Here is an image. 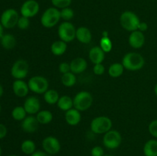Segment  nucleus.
Wrapping results in <instances>:
<instances>
[{
    "mask_svg": "<svg viewBox=\"0 0 157 156\" xmlns=\"http://www.w3.org/2000/svg\"><path fill=\"white\" fill-rule=\"evenodd\" d=\"M121 64H123L124 69L126 70L136 71L144 67L145 64V59L140 54L136 53V52H130L124 55Z\"/></svg>",
    "mask_w": 157,
    "mask_h": 156,
    "instance_id": "obj_1",
    "label": "nucleus"
},
{
    "mask_svg": "<svg viewBox=\"0 0 157 156\" xmlns=\"http://www.w3.org/2000/svg\"><path fill=\"white\" fill-rule=\"evenodd\" d=\"M139 17L131 11H125L120 17V23L121 26L128 32H134L138 30V26L140 23Z\"/></svg>",
    "mask_w": 157,
    "mask_h": 156,
    "instance_id": "obj_2",
    "label": "nucleus"
},
{
    "mask_svg": "<svg viewBox=\"0 0 157 156\" xmlns=\"http://www.w3.org/2000/svg\"><path fill=\"white\" fill-rule=\"evenodd\" d=\"M61 12L55 7L46 9L41 17V23L44 28H51L56 25L61 20Z\"/></svg>",
    "mask_w": 157,
    "mask_h": 156,
    "instance_id": "obj_3",
    "label": "nucleus"
},
{
    "mask_svg": "<svg viewBox=\"0 0 157 156\" xmlns=\"http://www.w3.org/2000/svg\"><path fill=\"white\" fill-rule=\"evenodd\" d=\"M111 119L107 116H98L90 122V129L95 134H105L112 128Z\"/></svg>",
    "mask_w": 157,
    "mask_h": 156,
    "instance_id": "obj_4",
    "label": "nucleus"
},
{
    "mask_svg": "<svg viewBox=\"0 0 157 156\" xmlns=\"http://www.w3.org/2000/svg\"><path fill=\"white\" fill-rule=\"evenodd\" d=\"M74 108L78 111H86L90 108L93 103V96L89 92L81 91L77 93L73 99Z\"/></svg>",
    "mask_w": 157,
    "mask_h": 156,
    "instance_id": "obj_5",
    "label": "nucleus"
},
{
    "mask_svg": "<svg viewBox=\"0 0 157 156\" xmlns=\"http://www.w3.org/2000/svg\"><path fill=\"white\" fill-rule=\"evenodd\" d=\"M76 30L75 25L70 21H64L58 27V37L61 41L69 43L76 38Z\"/></svg>",
    "mask_w": 157,
    "mask_h": 156,
    "instance_id": "obj_6",
    "label": "nucleus"
},
{
    "mask_svg": "<svg viewBox=\"0 0 157 156\" xmlns=\"http://www.w3.org/2000/svg\"><path fill=\"white\" fill-rule=\"evenodd\" d=\"M29 90L37 94H44L49 87L48 80L42 76H34L28 82Z\"/></svg>",
    "mask_w": 157,
    "mask_h": 156,
    "instance_id": "obj_7",
    "label": "nucleus"
},
{
    "mask_svg": "<svg viewBox=\"0 0 157 156\" xmlns=\"http://www.w3.org/2000/svg\"><path fill=\"white\" fill-rule=\"evenodd\" d=\"M19 15L14 9H8L2 12L0 18V22L5 28H12L17 25Z\"/></svg>",
    "mask_w": 157,
    "mask_h": 156,
    "instance_id": "obj_8",
    "label": "nucleus"
},
{
    "mask_svg": "<svg viewBox=\"0 0 157 156\" xmlns=\"http://www.w3.org/2000/svg\"><path fill=\"white\" fill-rule=\"evenodd\" d=\"M122 143V136L117 130L108 131L104 134L103 138V144L108 149L117 148Z\"/></svg>",
    "mask_w": 157,
    "mask_h": 156,
    "instance_id": "obj_9",
    "label": "nucleus"
},
{
    "mask_svg": "<svg viewBox=\"0 0 157 156\" xmlns=\"http://www.w3.org/2000/svg\"><path fill=\"white\" fill-rule=\"evenodd\" d=\"M29 71V63L25 60L15 61L11 68V74L15 80H23L28 76Z\"/></svg>",
    "mask_w": 157,
    "mask_h": 156,
    "instance_id": "obj_10",
    "label": "nucleus"
},
{
    "mask_svg": "<svg viewBox=\"0 0 157 156\" xmlns=\"http://www.w3.org/2000/svg\"><path fill=\"white\" fill-rule=\"evenodd\" d=\"M41 145L44 151L51 155L58 154L61 150V143L59 140L54 136H48L44 138Z\"/></svg>",
    "mask_w": 157,
    "mask_h": 156,
    "instance_id": "obj_11",
    "label": "nucleus"
},
{
    "mask_svg": "<svg viewBox=\"0 0 157 156\" xmlns=\"http://www.w3.org/2000/svg\"><path fill=\"white\" fill-rule=\"evenodd\" d=\"M39 4L36 0H27L21 5L20 12L21 16L30 18L35 16L39 12Z\"/></svg>",
    "mask_w": 157,
    "mask_h": 156,
    "instance_id": "obj_12",
    "label": "nucleus"
},
{
    "mask_svg": "<svg viewBox=\"0 0 157 156\" xmlns=\"http://www.w3.org/2000/svg\"><path fill=\"white\" fill-rule=\"evenodd\" d=\"M23 106L27 114H37L41 109V102L39 99L35 96H29L25 99Z\"/></svg>",
    "mask_w": 157,
    "mask_h": 156,
    "instance_id": "obj_13",
    "label": "nucleus"
},
{
    "mask_svg": "<svg viewBox=\"0 0 157 156\" xmlns=\"http://www.w3.org/2000/svg\"><path fill=\"white\" fill-rule=\"evenodd\" d=\"M145 36L144 33L139 30L134 31L129 36V44L134 49L141 48L145 44Z\"/></svg>",
    "mask_w": 157,
    "mask_h": 156,
    "instance_id": "obj_14",
    "label": "nucleus"
},
{
    "mask_svg": "<svg viewBox=\"0 0 157 156\" xmlns=\"http://www.w3.org/2000/svg\"><path fill=\"white\" fill-rule=\"evenodd\" d=\"M39 122L37 120L36 116H33L32 115L29 116H26L21 121V128L24 132L28 133H33L36 132L38 128Z\"/></svg>",
    "mask_w": 157,
    "mask_h": 156,
    "instance_id": "obj_15",
    "label": "nucleus"
},
{
    "mask_svg": "<svg viewBox=\"0 0 157 156\" xmlns=\"http://www.w3.org/2000/svg\"><path fill=\"white\" fill-rule=\"evenodd\" d=\"M12 90L18 97H25L29 94V87L27 83L23 80H15L12 84Z\"/></svg>",
    "mask_w": 157,
    "mask_h": 156,
    "instance_id": "obj_16",
    "label": "nucleus"
},
{
    "mask_svg": "<svg viewBox=\"0 0 157 156\" xmlns=\"http://www.w3.org/2000/svg\"><path fill=\"white\" fill-rule=\"evenodd\" d=\"M105 58V52L101 48V47L95 46L89 51V59L94 64H102Z\"/></svg>",
    "mask_w": 157,
    "mask_h": 156,
    "instance_id": "obj_17",
    "label": "nucleus"
},
{
    "mask_svg": "<svg viewBox=\"0 0 157 156\" xmlns=\"http://www.w3.org/2000/svg\"><path fill=\"white\" fill-rule=\"evenodd\" d=\"M71 72L75 74L81 73L87 69V62L83 58H76L70 63Z\"/></svg>",
    "mask_w": 157,
    "mask_h": 156,
    "instance_id": "obj_18",
    "label": "nucleus"
},
{
    "mask_svg": "<svg viewBox=\"0 0 157 156\" xmlns=\"http://www.w3.org/2000/svg\"><path fill=\"white\" fill-rule=\"evenodd\" d=\"M64 118H65L66 122L68 125H73V126L77 125L81 120V112L78 111L76 109L72 108L65 112Z\"/></svg>",
    "mask_w": 157,
    "mask_h": 156,
    "instance_id": "obj_19",
    "label": "nucleus"
},
{
    "mask_svg": "<svg viewBox=\"0 0 157 156\" xmlns=\"http://www.w3.org/2000/svg\"><path fill=\"white\" fill-rule=\"evenodd\" d=\"M76 38L82 44H89L92 39L91 32L87 27H79L76 30Z\"/></svg>",
    "mask_w": 157,
    "mask_h": 156,
    "instance_id": "obj_20",
    "label": "nucleus"
},
{
    "mask_svg": "<svg viewBox=\"0 0 157 156\" xmlns=\"http://www.w3.org/2000/svg\"><path fill=\"white\" fill-rule=\"evenodd\" d=\"M0 44L3 48L6 50H12L16 45V39L12 34H4L0 38Z\"/></svg>",
    "mask_w": 157,
    "mask_h": 156,
    "instance_id": "obj_21",
    "label": "nucleus"
},
{
    "mask_svg": "<svg viewBox=\"0 0 157 156\" xmlns=\"http://www.w3.org/2000/svg\"><path fill=\"white\" fill-rule=\"evenodd\" d=\"M57 106L61 110L67 112V110L74 108L73 99L71 96H67V95L60 96L59 99L57 102Z\"/></svg>",
    "mask_w": 157,
    "mask_h": 156,
    "instance_id": "obj_22",
    "label": "nucleus"
},
{
    "mask_svg": "<svg viewBox=\"0 0 157 156\" xmlns=\"http://www.w3.org/2000/svg\"><path fill=\"white\" fill-rule=\"evenodd\" d=\"M67 48V43L59 40L52 43L51 46V51L55 56H61L66 52Z\"/></svg>",
    "mask_w": 157,
    "mask_h": 156,
    "instance_id": "obj_23",
    "label": "nucleus"
},
{
    "mask_svg": "<svg viewBox=\"0 0 157 156\" xmlns=\"http://www.w3.org/2000/svg\"><path fill=\"white\" fill-rule=\"evenodd\" d=\"M144 153L145 156H157V140L150 139L144 146Z\"/></svg>",
    "mask_w": 157,
    "mask_h": 156,
    "instance_id": "obj_24",
    "label": "nucleus"
},
{
    "mask_svg": "<svg viewBox=\"0 0 157 156\" xmlns=\"http://www.w3.org/2000/svg\"><path fill=\"white\" fill-rule=\"evenodd\" d=\"M37 120L38 121L39 124L46 125L50 123L53 119V114L52 112L48 110H40L36 114Z\"/></svg>",
    "mask_w": 157,
    "mask_h": 156,
    "instance_id": "obj_25",
    "label": "nucleus"
},
{
    "mask_svg": "<svg viewBox=\"0 0 157 156\" xmlns=\"http://www.w3.org/2000/svg\"><path fill=\"white\" fill-rule=\"evenodd\" d=\"M59 98V93L55 90H52H52H48L44 93V101L48 104H49V105H55V104H57Z\"/></svg>",
    "mask_w": 157,
    "mask_h": 156,
    "instance_id": "obj_26",
    "label": "nucleus"
},
{
    "mask_svg": "<svg viewBox=\"0 0 157 156\" xmlns=\"http://www.w3.org/2000/svg\"><path fill=\"white\" fill-rule=\"evenodd\" d=\"M124 67L121 63H113L108 69V73L111 77L117 78L121 76L124 73Z\"/></svg>",
    "mask_w": 157,
    "mask_h": 156,
    "instance_id": "obj_27",
    "label": "nucleus"
},
{
    "mask_svg": "<svg viewBox=\"0 0 157 156\" xmlns=\"http://www.w3.org/2000/svg\"><path fill=\"white\" fill-rule=\"evenodd\" d=\"M61 81L64 87H71L76 84L77 78L75 73L72 72H67V73L61 75Z\"/></svg>",
    "mask_w": 157,
    "mask_h": 156,
    "instance_id": "obj_28",
    "label": "nucleus"
},
{
    "mask_svg": "<svg viewBox=\"0 0 157 156\" xmlns=\"http://www.w3.org/2000/svg\"><path fill=\"white\" fill-rule=\"evenodd\" d=\"M21 150L24 154L32 155L36 151V145L32 140L27 139L23 141L21 145Z\"/></svg>",
    "mask_w": 157,
    "mask_h": 156,
    "instance_id": "obj_29",
    "label": "nucleus"
},
{
    "mask_svg": "<svg viewBox=\"0 0 157 156\" xmlns=\"http://www.w3.org/2000/svg\"><path fill=\"white\" fill-rule=\"evenodd\" d=\"M26 115H27V113L24 106H15L12 111V118L16 121H22L26 117Z\"/></svg>",
    "mask_w": 157,
    "mask_h": 156,
    "instance_id": "obj_30",
    "label": "nucleus"
},
{
    "mask_svg": "<svg viewBox=\"0 0 157 156\" xmlns=\"http://www.w3.org/2000/svg\"><path fill=\"white\" fill-rule=\"evenodd\" d=\"M100 47L105 53H108L112 50L113 44L109 37H102L100 41Z\"/></svg>",
    "mask_w": 157,
    "mask_h": 156,
    "instance_id": "obj_31",
    "label": "nucleus"
},
{
    "mask_svg": "<svg viewBox=\"0 0 157 156\" xmlns=\"http://www.w3.org/2000/svg\"><path fill=\"white\" fill-rule=\"evenodd\" d=\"M60 12H61V18L65 21H69L70 20H71L75 15L74 10L69 7L62 9Z\"/></svg>",
    "mask_w": 157,
    "mask_h": 156,
    "instance_id": "obj_32",
    "label": "nucleus"
},
{
    "mask_svg": "<svg viewBox=\"0 0 157 156\" xmlns=\"http://www.w3.org/2000/svg\"><path fill=\"white\" fill-rule=\"evenodd\" d=\"M54 7L57 9H64L69 7L72 2V0H51Z\"/></svg>",
    "mask_w": 157,
    "mask_h": 156,
    "instance_id": "obj_33",
    "label": "nucleus"
},
{
    "mask_svg": "<svg viewBox=\"0 0 157 156\" xmlns=\"http://www.w3.org/2000/svg\"><path fill=\"white\" fill-rule=\"evenodd\" d=\"M29 25H30V20L29 18L24 16L19 17L18 23H17V26L18 27V28L21 30H26L29 28Z\"/></svg>",
    "mask_w": 157,
    "mask_h": 156,
    "instance_id": "obj_34",
    "label": "nucleus"
},
{
    "mask_svg": "<svg viewBox=\"0 0 157 156\" xmlns=\"http://www.w3.org/2000/svg\"><path fill=\"white\" fill-rule=\"evenodd\" d=\"M148 129L150 135L157 139V119L153 120L150 122V125H149Z\"/></svg>",
    "mask_w": 157,
    "mask_h": 156,
    "instance_id": "obj_35",
    "label": "nucleus"
},
{
    "mask_svg": "<svg viewBox=\"0 0 157 156\" xmlns=\"http://www.w3.org/2000/svg\"><path fill=\"white\" fill-rule=\"evenodd\" d=\"M104 71H105V68H104V65L102 64H94L93 68V72L95 75L101 76V75L104 74Z\"/></svg>",
    "mask_w": 157,
    "mask_h": 156,
    "instance_id": "obj_36",
    "label": "nucleus"
},
{
    "mask_svg": "<svg viewBox=\"0 0 157 156\" xmlns=\"http://www.w3.org/2000/svg\"><path fill=\"white\" fill-rule=\"evenodd\" d=\"M58 70H59V72L61 74H64V73H67V72H71L70 64L67 62L61 63L59 64V67H58Z\"/></svg>",
    "mask_w": 157,
    "mask_h": 156,
    "instance_id": "obj_37",
    "label": "nucleus"
},
{
    "mask_svg": "<svg viewBox=\"0 0 157 156\" xmlns=\"http://www.w3.org/2000/svg\"><path fill=\"white\" fill-rule=\"evenodd\" d=\"M90 154H91L92 156H104V151L102 147L94 146L91 149Z\"/></svg>",
    "mask_w": 157,
    "mask_h": 156,
    "instance_id": "obj_38",
    "label": "nucleus"
},
{
    "mask_svg": "<svg viewBox=\"0 0 157 156\" xmlns=\"http://www.w3.org/2000/svg\"><path fill=\"white\" fill-rule=\"evenodd\" d=\"M7 135V128L5 125L0 123V139H4Z\"/></svg>",
    "mask_w": 157,
    "mask_h": 156,
    "instance_id": "obj_39",
    "label": "nucleus"
},
{
    "mask_svg": "<svg viewBox=\"0 0 157 156\" xmlns=\"http://www.w3.org/2000/svg\"><path fill=\"white\" fill-rule=\"evenodd\" d=\"M147 28H148V25H147V23L144 22V21H141V22L140 23L139 26H138V30L140 31V32H142L147 31Z\"/></svg>",
    "mask_w": 157,
    "mask_h": 156,
    "instance_id": "obj_40",
    "label": "nucleus"
},
{
    "mask_svg": "<svg viewBox=\"0 0 157 156\" xmlns=\"http://www.w3.org/2000/svg\"><path fill=\"white\" fill-rule=\"evenodd\" d=\"M31 156H52L51 154H48L45 151H36L35 153L32 154Z\"/></svg>",
    "mask_w": 157,
    "mask_h": 156,
    "instance_id": "obj_41",
    "label": "nucleus"
},
{
    "mask_svg": "<svg viewBox=\"0 0 157 156\" xmlns=\"http://www.w3.org/2000/svg\"><path fill=\"white\" fill-rule=\"evenodd\" d=\"M3 28H3V26L2 25L1 22H0V38L4 35V30H3Z\"/></svg>",
    "mask_w": 157,
    "mask_h": 156,
    "instance_id": "obj_42",
    "label": "nucleus"
},
{
    "mask_svg": "<svg viewBox=\"0 0 157 156\" xmlns=\"http://www.w3.org/2000/svg\"><path fill=\"white\" fill-rule=\"evenodd\" d=\"M3 93H4V90H3V87H2V84H0V98L2 96Z\"/></svg>",
    "mask_w": 157,
    "mask_h": 156,
    "instance_id": "obj_43",
    "label": "nucleus"
},
{
    "mask_svg": "<svg viewBox=\"0 0 157 156\" xmlns=\"http://www.w3.org/2000/svg\"><path fill=\"white\" fill-rule=\"evenodd\" d=\"M102 37H109V34L107 31H104L102 33Z\"/></svg>",
    "mask_w": 157,
    "mask_h": 156,
    "instance_id": "obj_44",
    "label": "nucleus"
},
{
    "mask_svg": "<svg viewBox=\"0 0 157 156\" xmlns=\"http://www.w3.org/2000/svg\"><path fill=\"white\" fill-rule=\"evenodd\" d=\"M154 93L157 96V84H156V86H155V87H154Z\"/></svg>",
    "mask_w": 157,
    "mask_h": 156,
    "instance_id": "obj_45",
    "label": "nucleus"
},
{
    "mask_svg": "<svg viewBox=\"0 0 157 156\" xmlns=\"http://www.w3.org/2000/svg\"><path fill=\"white\" fill-rule=\"evenodd\" d=\"M2 155V148H1V146H0V156Z\"/></svg>",
    "mask_w": 157,
    "mask_h": 156,
    "instance_id": "obj_46",
    "label": "nucleus"
},
{
    "mask_svg": "<svg viewBox=\"0 0 157 156\" xmlns=\"http://www.w3.org/2000/svg\"><path fill=\"white\" fill-rule=\"evenodd\" d=\"M104 156H113V155H111V154H104Z\"/></svg>",
    "mask_w": 157,
    "mask_h": 156,
    "instance_id": "obj_47",
    "label": "nucleus"
},
{
    "mask_svg": "<svg viewBox=\"0 0 157 156\" xmlns=\"http://www.w3.org/2000/svg\"><path fill=\"white\" fill-rule=\"evenodd\" d=\"M0 113H1V104H0Z\"/></svg>",
    "mask_w": 157,
    "mask_h": 156,
    "instance_id": "obj_48",
    "label": "nucleus"
},
{
    "mask_svg": "<svg viewBox=\"0 0 157 156\" xmlns=\"http://www.w3.org/2000/svg\"><path fill=\"white\" fill-rule=\"evenodd\" d=\"M9 156H17V155H15V154H12V155H9Z\"/></svg>",
    "mask_w": 157,
    "mask_h": 156,
    "instance_id": "obj_49",
    "label": "nucleus"
}]
</instances>
